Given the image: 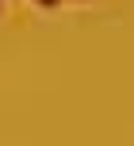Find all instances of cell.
<instances>
[{"instance_id": "1", "label": "cell", "mask_w": 134, "mask_h": 146, "mask_svg": "<svg viewBox=\"0 0 134 146\" xmlns=\"http://www.w3.org/2000/svg\"><path fill=\"white\" fill-rule=\"evenodd\" d=\"M35 4H42V8H54V4H61V0H35Z\"/></svg>"}]
</instances>
